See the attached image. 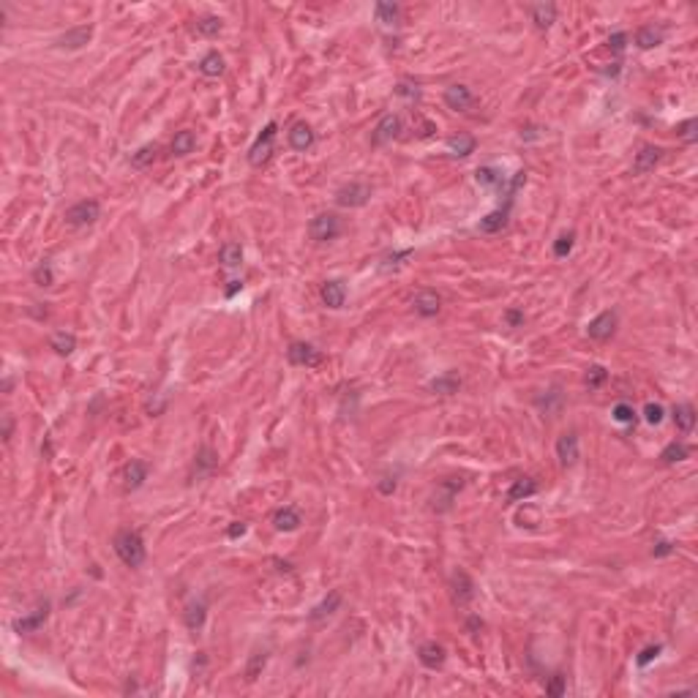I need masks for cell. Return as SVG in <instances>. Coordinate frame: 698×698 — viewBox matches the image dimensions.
<instances>
[{
	"instance_id": "obj_1",
	"label": "cell",
	"mask_w": 698,
	"mask_h": 698,
	"mask_svg": "<svg viewBox=\"0 0 698 698\" xmlns=\"http://www.w3.org/2000/svg\"><path fill=\"white\" fill-rule=\"evenodd\" d=\"M112 548L118 554V560L123 562L126 567L136 570V567L145 565L147 560V548H145V540L136 529H120L115 537H112Z\"/></svg>"
},
{
	"instance_id": "obj_2",
	"label": "cell",
	"mask_w": 698,
	"mask_h": 698,
	"mask_svg": "<svg viewBox=\"0 0 698 698\" xmlns=\"http://www.w3.org/2000/svg\"><path fill=\"white\" fill-rule=\"evenodd\" d=\"M276 136H278V123L276 120H270L265 129L260 131V136L254 139V145L249 147V164L254 167V170H262L270 159H273V153H276Z\"/></svg>"
},
{
	"instance_id": "obj_3",
	"label": "cell",
	"mask_w": 698,
	"mask_h": 698,
	"mask_svg": "<svg viewBox=\"0 0 698 698\" xmlns=\"http://www.w3.org/2000/svg\"><path fill=\"white\" fill-rule=\"evenodd\" d=\"M341 229H344V224H341V218L336 216V213H316V216L308 221V238L314 240V243H330V240H336L339 235H341Z\"/></svg>"
},
{
	"instance_id": "obj_4",
	"label": "cell",
	"mask_w": 698,
	"mask_h": 698,
	"mask_svg": "<svg viewBox=\"0 0 698 698\" xmlns=\"http://www.w3.org/2000/svg\"><path fill=\"white\" fill-rule=\"evenodd\" d=\"M66 224L69 226H90V224H96L98 218H101V205H98V199H80V202H74L69 211H66Z\"/></svg>"
},
{
	"instance_id": "obj_5",
	"label": "cell",
	"mask_w": 698,
	"mask_h": 698,
	"mask_svg": "<svg viewBox=\"0 0 698 698\" xmlns=\"http://www.w3.org/2000/svg\"><path fill=\"white\" fill-rule=\"evenodd\" d=\"M478 587H475V581H472V575L467 573V570H456L453 575H450V598H453V603L458 606V609H467L472 600H475V592Z\"/></svg>"
},
{
	"instance_id": "obj_6",
	"label": "cell",
	"mask_w": 698,
	"mask_h": 698,
	"mask_svg": "<svg viewBox=\"0 0 698 698\" xmlns=\"http://www.w3.org/2000/svg\"><path fill=\"white\" fill-rule=\"evenodd\" d=\"M401 131H404V120H401V115L388 112V115H382V118H379V123H377L374 131H371V145H374V147L391 145L393 139H398V136H401Z\"/></svg>"
},
{
	"instance_id": "obj_7",
	"label": "cell",
	"mask_w": 698,
	"mask_h": 698,
	"mask_svg": "<svg viewBox=\"0 0 698 698\" xmlns=\"http://www.w3.org/2000/svg\"><path fill=\"white\" fill-rule=\"evenodd\" d=\"M368 199H371V186H368V183H360V180L344 183V186L336 191L339 208H363Z\"/></svg>"
},
{
	"instance_id": "obj_8",
	"label": "cell",
	"mask_w": 698,
	"mask_h": 698,
	"mask_svg": "<svg viewBox=\"0 0 698 698\" xmlns=\"http://www.w3.org/2000/svg\"><path fill=\"white\" fill-rule=\"evenodd\" d=\"M287 360L292 366H301V368H314V366H319L325 360V355H322V349H316L308 341H292L287 347Z\"/></svg>"
},
{
	"instance_id": "obj_9",
	"label": "cell",
	"mask_w": 698,
	"mask_h": 698,
	"mask_svg": "<svg viewBox=\"0 0 698 698\" xmlns=\"http://www.w3.org/2000/svg\"><path fill=\"white\" fill-rule=\"evenodd\" d=\"M442 98H445V107L453 109V112H469V109L478 104V96H475L467 85H461V82L445 87V96H442Z\"/></svg>"
},
{
	"instance_id": "obj_10",
	"label": "cell",
	"mask_w": 698,
	"mask_h": 698,
	"mask_svg": "<svg viewBox=\"0 0 698 698\" xmlns=\"http://www.w3.org/2000/svg\"><path fill=\"white\" fill-rule=\"evenodd\" d=\"M616 325H619V316L614 308H606L603 314H598L589 325H587V336L592 341H609L611 336L616 333Z\"/></svg>"
},
{
	"instance_id": "obj_11",
	"label": "cell",
	"mask_w": 698,
	"mask_h": 698,
	"mask_svg": "<svg viewBox=\"0 0 698 698\" xmlns=\"http://www.w3.org/2000/svg\"><path fill=\"white\" fill-rule=\"evenodd\" d=\"M464 488V480L461 478H445L439 485H436V494H434V508L436 513H447L450 508H453V502H456V496H458V491Z\"/></svg>"
},
{
	"instance_id": "obj_12",
	"label": "cell",
	"mask_w": 698,
	"mask_h": 698,
	"mask_svg": "<svg viewBox=\"0 0 698 698\" xmlns=\"http://www.w3.org/2000/svg\"><path fill=\"white\" fill-rule=\"evenodd\" d=\"M49 611H52V603H49V600H39V606L30 611V614L14 619V630H17V633H36V630H42L44 622L49 619Z\"/></svg>"
},
{
	"instance_id": "obj_13",
	"label": "cell",
	"mask_w": 698,
	"mask_h": 698,
	"mask_svg": "<svg viewBox=\"0 0 698 698\" xmlns=\"http://www.w3.org/2000/svg\"><path fill=\"white\" fill-rule=\"evenodd\" d=\"M535 406H537L543 415H551V418H554V415H560L562 406H565V393H562L560 385H551L548 391L535 395Z\"/></svg>"
},
{
	"instance_id": "obj_14",
	"label": "cell",
	"mask_w": 698,
	"mask_h": 698,
	"mask_svg": "<svg viewBox=\"0 0 698 698\" xmlns=\"http://www.w3.org/2000/svg\"><path fill=\"white\" fill-rule=\"evenodd\" d=\"M287 142H289V147H292V150L305 153V150H311V147H314L316 134H314V129H311L308 123L298 120V123H292V129L287 131Z\"/></svg>"
},
{
	"instance_id": "obj_15",
	"label": "cell",
	"mask_w": 698,
	"mask_h": 698,
	"mask_svg": "<svg viewBox=\"0 0 698 698\" xmlns=\"http://www.w3.org/2000/svg\"><path fill=\"white\" fill-rule=\"evenodd\" d=\"M218 467V453L211 447V445H202L194 456V469H191V480L208 478L213 469Z\"/></svg>"
},
{
	"instance_id": "obj_16",
	"label": "cell",
	"mask_w": 698,
	"mask_h": 698,
	"mask_svg": "<svg viewBox=\"0 0 698 698\" xmlns=\"http://www.w3.org/2000/svg\"><path fill=\"white\" fill-rule=\"evenodd\" d=\"M205 619H208V600L205 598H194L186 611H183V622L191 633H199L205 627Z\"/></svg>"
},
{
	"instance_id": "obj_17",
	"label": "cell",
	"mask_w": 698,
	"mask_h": 698,
	"mask_svg": "<svg viewBox=\"0 0 698 698\" xmlns=\"http://www.w3.org/2000/svg\"><path fill=\"white\" fill-rule=\"evenodd\" d=\"M90 39H93V28L90 25H80V28H71V30L60 33L55 39V46L57 49H82Z\"/></svg>"
},
{
	"instance_id": "obj_18",
	"label": "cell",
	"mask_w": 698,
	"mask_h": 698,
	"mask_svg": "<svg viewBox=\"0 0 698 698\" xmlns=\"http://www.w3.org/2000/svg\"><path fill=\"white\" fill-rule=\"evenodd\" d=\"M150 475V467H147V461H142V458H131L129 464H126V469H123V485H126V491H136V488H142L145 485V480Z\"/></svg>"
},
{
	"instance_id": "obj_19",
	"label": "cell",
	"mask_w": 698,
	"mask_h": 698,
	"mask_svg": "<svg viewBox=\"0 0 698 698\" xmlns=\"http://www.w3.org/2000/svg\"><path fill=\"white\" fill-rule=\"evenodd\" d=\"M663 159V147L657 145H644L638 153H636V161H633V174H647L652 172L654 167L660 164Z\"/></svg>"
},
{
	"instance_id": "obj_20",
	"label": "cell",
	"mask_w": 698,
	"mask_h": 698,
	"mask_svg": "<svg viewBox=\"0 0 698 698\" xmlns=\"http://www.w3.org/2000/svg\"><path fill=\"white\" fill-rule=\"evenodd\" d=\"M557 458L562 467H573L578 461V434L575 431H565L557 439Z\"/></svg>"
},
{
	"instance_id": "obj_21",
	"label": "cell",
	"mask_w": 698,
	"mask_h": 698,
	"mask_svg": "<svg viewBox=\"0 0 698 698\" xmlns=\"http://www.w3.org/2000/svg\"><path fill=\"white\" fill-rule=\"evenodd\" d=\"M412 308H415V314H418V316L431 319V316H436V314L442 311V301H439V295H436V292H431V289H423V292H418V295H415Z\"/></svg>"
},
{
	"instance_id": "obj_22",
	"label": "cell",
	"mask_w": 698,
	"mask_h": 698,
	"mask_svg": "<svg viewBox=\"0 0 698 698\" xmlns=\"http://www.w3.org/2000/svg\"><path fill=\"white\" fill-rule=\"evenodd\" d=\"M526 11H529V19H532V25L537 30H548L557 22V6L554 3H535Z\"/></svg>"
},
{
	"instance_id": "obj_23",
	"label": "cell",
	"mask_w": 698,
	"mask_h": 698,
	"mask_svg": "<svg viewBox=\"0 0 698 698\" xmlns=\"http://www.w3.org/2000/svg\"><path fill=\"white\" fill-rule=\"evenodd\" d=\"M418 660L426 665V668H442L445 665V660H447V650L442 647V644H436V641H426V644H420V650H418Z\"/></svg>"
},
{
	"instance_id": "obj_24",
	"label": "cell",
	"mask_w": 698,
	"mask_h": 698,
	"mask_svg": "<svg viewBox=\"0 0 698 698\" xmlns=\"http://www.w3.org/2000/svg\"><path fill=\"white\" fill-rule=\"evenodd\" d=\"M224 69H226V60H224V55L218 52V49H211V52H205L202 55V60L197 63V71L202 74V77H208V80H216L224 74Z\"/></svg>"
},
{
	"instance_id": "obj_25",
	"label": "cell",
	"mask_w": 698,
	"mask_h": 698,
	"mask_svg": "<svg viewBox=\"0 0 698 698\" xmlns=\"http://www.w3.org/2000/svg\"><path fill=\"white\" fill-rule=\"evenodd\" d=\"M319 295H322V303L328 305V308H341V305L347 303V287L339 278L325 281L322 289H319Z\"/></svg>"
},
{
	"instance_id": "obj_26",
	"label": "cell",
	"mask_w": 698,
	"mask_h": 698,
	"mask_svg": "<svg viewBox=\"0 0 698 698\" xmlns=\"http://www.w3.org/2000/svg\"><path fill=\"white\" fill-rule=\"evenodd\" d=\"M429 391L436 393V395H453V393L461 391V374L458 371H442L439 377H434L429 382Z\"/></svg>"
},
{
	"instance_id": "obj_27",
	"label": "cell",
	"mask_w": 698,
	"mask_h": 698,
	"mask_svg": "<svg viewBox=\"0 0 698 698\" xmlns=\"http://www.w3.org/2000/svg\"><path fill=\"white\" fill-rule=\"evenodd\" d=\"M478 150V139L472 134H453L447 139V153L456 156V159H467Z\"/></svg>"
},
{
	"instance_id": "obj_28",
	"label": "cell",
	"mask_w": 698,
	"mask_h": 698,
	"mask_svg": "<svg viewBox=\"0 0 698 698\" xmlns=\"http://www.w3.org/2000/svg\"><path fill=\"white\" fill-rule=\"evenodd\" d=\"M301 524H303V516H301L298 508H278L273 513V526L278 532H295Z\"/></svg>"
},
{
	"instance_id": "obj_29",
	"label": "cell",
	"mask_w": 698,
	"mask_h": 698,
	"mask_svg": "<svg viewBox=\"0 0 698 698\" xmlns=\"http://www.w3.org/2000/svg\"><path fill=\"white\" fill-rule=\"evenodd\" d=\"M508 216H510V205H505V208H499V211H491L488 216L480 218L478 229H480V232H485V235L502 232V229L508 226Z\"/></svg>"
},
{
	"instance_id": "obj_30",
	"label": "cell",
	"mask_w": 698,
	"mask_h": 698,
	"mask_svg": "<svg viewBox=\"0 0 698 698\" xmlns=\"http://www.w3.org/2000/svg\"><path fill=\"white\" fill-rule=\"evenodd\" d=\"M475 180H478V186L483 188H505L508 186V177L502 170H496V167H491V164H485V167H480L478 172H475Z\"/></svg>"
},
{
	"instance_id": "obj_31",
	"label": "cell",
	"mask_w": 698,
	"mask_h": 698,
	"mask_svg": "<svg viewBox=\"0 0 698 698\" xmlns=\"http://www.w3.org/2000/svg\"><path fill=\"white\" fill-rule=\"evenodd\" d=\"M194 147H197V134L188 129L177 131L172 136V145H170V150H172V156L177 159H186V156H191L194 153Z\"/></svg>"
},
{
	"instance_id": "obj_32",
	"label": "cell",
	"mask_w": 698,
	"mask_h": 698,
	"mask_svg": "<svg viewBox=\"0 0 698 698\" xmlns=\"http://www.w3.org/2000/svg\"><path fill=\"white\" fill-rule=\"evenodd\" d=\"M537 480L535 478H519L513 480V485L508 488V502H524V499H529V496H535L537 494Z\"/></svg>"
},
{
	"instance_id": "obj_33",
	"label": "cell",
	"mask_w": 698,
	"mask_h": 698,
	"mask_svg": "<svg viewBox=\"0 0 698 698\" xmlns=\"http://www.w3.org/2000/svg\"><path fill=\"white\" fill-rule=\"evenodd\" d=\"M665 39V30L663 28H654V25H644V28H638L636 30V46L638 49H654V46H660Z\"/></svg>"
},
{
	"instance_id": "obj_34",
	"label": "cell",
	"mask_w": 698,
	"mask_h": 698,
	"mask_svg": "<svg viewBox=\"0 0 698 698\" xmlns=\"http://www.w3.org/2000/svg\"><path fill=\"white\" fill-rule=\"evenodd\" d=\"M674 426L682 434H690L696 429V409H693V404H677L674 406Z\"/></svg>"
},
{
	"instance_id": "obj_35",
	"label": "cell",
	"mask_w": 698,
	"mask_h": 698,
	"mask_svg": "<svg viewBox=\"0 0 698 698\" xmlns=\"http://www.w3.org/2000/svg\"><path fill=\"white\" fill-rule=\"evenodd\" d=\"M218 262H221V267H224V270H235V267H240V265H243V246H240V243H235V240L224 243V246H221V251H218Z\"/></svg>"
},
{
	"instance_id": "obj_36",
	"label": "cell",
	"mask_w": 698,
	"mask_h": 698,
	"mask_svg": "<svg viewBox=\"0 0 698 698\" xmlns=\"http://www.w3.org/2000/svg\"><path fill=\"white\" fill-rule=\"evenodd\" d=\"M49 349H55V355H60V357H69L77 349V336L69 330H55L49 336Z\"/></svg>"
},
{
	"instance_id": "obj_37",
	"label": "cell",
	"mask_w": 698,
	"mask_h": 698,
	"mask_svg": "<svg viewBox=\"0 0 698 698\" xmlns=\"http://www.w3.org/2000/svg\"><path fill=\"white\" fill-rule=\"evenodd\" d=\"M688 456H690V445L682 442V439H674V442H668V445L660 450V461H663V464H679V461H685Z\"/></svg>"
},
{
	"instance_id": "obj_38",
	"label": "cell",
	"mask_w": 698,
	"mask_h": 698,
	"mask_svg": "<svg viewBox=\"0 0 698 698\" xmlns=\"http://www.w3.org/2000/svg\"><path fill=\"white\" fill-rule=\"evenodd\" d=\"M374 14H377V22H379V25L395 28L398 19H401V6H398V3H391V0H382V3H377Z\"/></svg>"
},
{
	"instance_id": "obj_39",
	"label": "cell",
	"mask_w": 698,
	"mask_h": 698,
	"mask_svg": "<svg viewBox=\"0 0 698 698\" xmlns=\"http://www.w3.org/2000/svg\"><path fill=\"white\" fill-rule=\"evenodd\" d=\"M339 606H341V592H336V589H333V592H330V595H328V598H325L322 603H316V606L311 609L308 619H311V622H319V619L330 616L333 611H339Z\"/></svg>"
},
{
	"instance_id": "obj_40",
	"label": "cell",
	"mask_w": 698,
	"mask_h": 698,
	"mask_svg": "<svg viewBox=\"0 0 698 698\" xmlns=\"http://www.w3.org/2000/svg\"><path fill=\"white\" fill-rule=\"evenodd\" d=\"M194 30H197V36H202V39H216L218 33L224 30V22H221V17H216V14H205V17L197 19Z\"/></svg>"
},
{
	"instance_id": "obj_41",
	"label": "cell",
	"mask_w": 698,
	"mask_h": 698,
	"mask_svg": "<svg viewBox=\"0 0 698 698\" xmlns=\"http://www.w3.org/2000/svg\"><path fill=\"white\" fill-rule=\"evenodd\" d=\"M412 249H401V251H388L382 260H379V270L382 273H393V270H398V267H404V262L412 260Z\"/></svg>"
},
{
	"instance_id": "obj_42",
	"label": "cell",
	"mask_w": 698,
	"mask_h": 698,
	"mask_svg": "<svg viewBox=\"0 0 698 698\" xmlns=\"http://www.w3.org/2000/svg\"><path fill=\"white\" fill-rule=\"evenodd\" d=\"M611 418L616 420V423H622V426H636V409H633V404H627V401H619V404H614V409H611Z\"/></svg>"
},
{
	"instance_id": "obj_43",
	"label": "cell",
	"mask_w": 698,
	"mask_h": 698,
	"mask_svg": "<svg viewBox=\"0 0 698 698\" xmlns=\"http://www.w3.org/2000/svg\"><path fill=\"white\" fill-rule=\"evenodd\" d=\"M33 281H36V287H42V289H46V287H52V284H55V270H52V262L44 260L33 267Z\"/></svg>"
},
{
	"instance_id": "obj_44",
	"label": "cell",
	"mask_w": 698,
	"mask_h": 698,
	"mask_svg": "<svg viewBox=\"0 0 698 698\" xmlns=\"http://www.w3.org/2000/svg\"><path fill=\"white\" fill-rule=\"evenodd\" d=\"M156 159V145H142L136 153H131V167L136 170H147Z\"/></svg>"
},
{
	"instance_id": "obj_45",
	"label": "cell",
	"mask_w": 698,
	"mask_h": 698,
	"mask_svg": "<svg viewBox=\"0 0 698 698\" xmlns=\"http://www.w3.org/2000/svg\"><path fill=\"white\" fill-rule=\"evenodd\" d=\"M606 379H609L606 366H589V368H587V377H584V385H587L589 391H598V388L606 385Z\"/></svg>"
},
{
	"instance_id": "obj_46",
	"label": "cell",
	"mask_w": 698,
	"mask_h": 698,
	"mask_svg": "<svg viewBox=\"0 0 698 698\" xmlns=\"http://www.w3.org/2000/svg\"><path fill=\"white\" fill-rule=\"evenodd\" d=\"M395 96H398V98H404V101H409V104H418V101H420V96H423V90H420L418 82L401 80V82L395 85Z\"/></svg>"
},
{
	"instance_id": "obj_47",
	"label": "cell",
	"mask_w": 698,
	"mask_h": 698,
	"mask_svg": "<svg viewBox=\"0 0 698 698\" xmlns=\"http://www.w3.org/2000/svg\"><path fill=\"white\" fill-rule=\"evenodd\" d=\"M573 246H575V232H562V235L554 240L551 251H554V257H557V260H565V257H570Z\"/></svg>"
},
{
	"instance_id": "obj_48",
	"label": "cell",
	"mask_w": 698,
	"mask_h": 698,
	"mask_svg": "<svg viewBox=\"0 0 698 698\" xmlns=\"http://www.w3.org/2000/svg\"><path fill=\"white\" fill-rule=\"evenodd\" d=\"M696 129H698V120L696 118H688L685 123H679V126H677V136H679L682 142H690V145H693V142H696V136H698Z\"/></svg>"
},
{
	"instance_id": "obj_49",
	"label": "cell",
	"mask_w": 698,
	"mask_h": 698,
	"mask_svg": "<svg viewBox=\"0 0 698 698\" xmlns=\"http://www.w3.org/2000/svg\"><path fill=\"white\" fill-rule=\"evenodd\" d=\"M627 44H630V36L625 33V30H616V33H611L609 36V49L619 57L625 49H627Z\"/></svg>"
},
{
	"instance_id": "obj_50",
	"label": "cell",
	"mask_w": 698,
	"mask_h": 698,
	"mask_svg": "<svg viewBox=\"0 0 698 698\" xmlns=\"http://www.w3.org/2000/svg\"><path fill=\"white\" fill-rule=\"evenodd\" d=\"M663 418H665V409H663L660 404L650 401V404L644 406V420H647L650 426H660V423H663Z\"/></svg>"
},
{
	"instance_id": "obj_51",
	"label": "cell",
	"mask_w": 698,
	"mask_h": 698,
	"mask_svg": "<svg viewBox=\"0 0 698 698\" xmlns=\"http://www.w3.org/2000/svg\"><path fill=\"white\" fill-rule=\"evenodd\" d=\"M265 663H267V652H257L251 657V663H249V668H246V679L249 682H254L257 677H260V671L265 668Z\"/></svg>"
},
{
	"instance_id": "obj_52",
	"label": "cell",
	"mask_w": 698,
	"mask_h": 698,
	"mask_svg": "<svg viewBox=\"0 0 698 698\" xmlns=\"http://www.w3.org/2000/svg\"><path fill=\"white\" fill-rule=\"evenodd\" d=\"M674 551H677V543H674V540H665V537L654 540V546H652V557H654V560H663V557H671Z\"/></svg>"
},
{
	"instance_id": "obj_53",
	"label": "cell",
	"mask_w": 698,
	"mask_h": 698,
	"mask_svg": "<svg viewBox=\"0 0 698 698\" xmlns=\"http://www.w3.org/2000/svg\"><path fill=\"white\" fill-rule=\"evenodd\" d=\"M546 693H548V696H565L567 693V677H562V674H554V677L548 679V685H546Z\"/></svg>"
},
{
	"instance_id": "obj_54",
	"label": "cell",
	"mask_w": 698,
	"mask_h": 698,
	"mask_svg": "<svg viewBox=\"0 0 698 698\" xmlns=\"http://www.w3.org/2000/svg\"><path fill=\"white\" fill-rule=\"evenodd\" d=\"M663 652V647L660 644H650V647H644L641 652H638V657H636V663L641 665V668H647L652 660H657V654Z\"/></svg>"
},
{
	"instance_id": "obj_55",
	"label": "cell",
	"mask_w": 698,
	"mask_h": 698,
	"mask_svg": "<svg viewBox=\"0 0 698 698\" xmlns=\"http://www.w3.org/2000/svg\"><path fill=\"white\" fill-rule=\"evenodd\" d=\"M524 319H526V316H524L521 308H508V311H505V325H508V328H521Z\"/></svg>"
},
{
	"instance_id": "obj_56",
	"label": "cell",
	"mask_w": 698,
	"mask_h": 698,
	"mask_svg": "<svg viewBox=\"0 0 698 698\" xmlns=\"http://www.w3.org/2000/svg\"><path fill=\"white\" fill-rule=\"evenodd\" d=\"M246 532H249V524L246 521H232L226 526V537H229V540H238V537H243Z\"/></svg>"
},
{
	"instance_id": "obj_57",
	"label": "cell",
	"mask_w": 698,
	"mask_h": 698,
	"mask_svg": "<svg viewBox=\"0 0 698 698\" xmlns=\"http://www.w3.org/2000/svg\"><path fill=\"white\" fill-rule=\"evenodd\" d=\"M377 488H379V494L391 496L393 491L398 488V480H395V475H393V478H391V475H385V478H382V480H379V483H377Z\"/></svg>"
},
{
	"instance_id": "obj_58",
	"label": "cell",
	"mask_w": 698,
	"mask_h": 698,
	"mask_svg": "<svg viewBox=\"0 0 698 698\" xmlns=\"http://www.w3.org/2000/svg\"><path fill=\"white\" fill-rule=\"evenodd\" d=\"M11 431H14V418H11V415H3V442L11 439Z\"/></svg>"
},
{
	"instance_id": "obj_59",
	"label": "cell",
	"mask_w": 698,
	"mask_h": 698,
	"mask_svg": "<svg viewBox=\"0 0 698 698\" xmlns=\"http://www.w3.org/2000/svg\"><path fill=\"white\" fill-rule=\"evenodd\" d=\"M240 289H243V281H240V278H232V281H229V287L224 289V295H226V298H235Z\"/></svg>"
},
{
	"instance_id": "obj_60",
	"label": "cell",
	"mask_w": 698,
	"mask_h": 698,
	"mask_svg": "<svg viewBox=\"0 0 698 698\" xmlns=\"http://www.w3.org/2000/svg\"><path fill=\"white\" fill-rule=\"evenodd\" d=\"M480 630H483V619H480V616H469V619H467V633L475 636Z\"/></svg>"
},
{
	"instance_id": "obj_61",
	"label": "cell",
	"mask_w": 698,
	"mask_h": 698,
	"mask_svg": "<svg viewBox=\"0 0 698 698\" xmlns=\"http://www.w3.org/2000/svg\"><path fill=\"white\" fill-rule=\"evenodd\" d=\"M136 690H139V688H136V682L129 679V682H126V688H123V693H136Z\"/></svg>"
},
{
	"instance_id": "obj_62",
	"label": "cell",
	"mask_w": 698,
	"mask_h": 698,
	"mask_svg": "<svg viewBox=\"0 0 698 698\" xmlns=\"http://www.w3.org/2000/svg\"><path fill=\"white\" fill-rule=\"evenodd\" d=\"M606 74H609V77H616V74H619V63H611V69H606Z\"/></svg>"
},
{
	"instance_id": "obj_63",
	"label": "cell",
	"mask_w": 698,
	"mask_h": 698,
	"mask_svg": "<svg viewBox=\"0 0 698 698\" xmlns=\"http://www.w3.org/2000/svg\"><path fill=\"white\" fill-rule=\"evenodd\" d=\"M3 391H6V393H11V379H8V377H6V379H3Z\"/></svg>"
}]
</instances>
